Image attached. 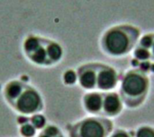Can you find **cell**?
<instances>
[{
	"label": "cell",
	"mask_w": 154,
	"mask_h": 137,
	"mask_svg": "<svg viewBox=\"0 0 154 137\" xmlns=\"http://www.w3.org/2000/svg\"><path fill=\"white\" fill-rule=\"evenodd\" d=\"M142 36V30L129 22L109 26L101 34L99 47L107 57L119 58L127 56L136 47Z\"/></svg>",
	"instance_id": "1"
},
{
	"label": "cell",
	"mask_w": 154,
	"mask_h": 137,
	"mask_svg": "<svg viewBox=\"0 0 154 137\" xmlns=\"http://www.w3.org/2000/svg\"><path fill=\"white\" fill-rule=\"evenodd\" d=\"M62 81L66 85H73L78 82L77 72L73 69L66 70L62 74Z\"/></svg>",
	"instance_id": "14"
},
{
	"label": "cell",
	"mask_w": 154,
	"mask_h": 137,
	"mask_svg": "<svg viewBox=\"0 0 154 137\" xmlns=\"http://www.w3.org/2000/svg\"><path fill=\"white\" fill-rule=\"evenodd\" d=\"M148 51L151 54V57L154 59V32H152V44H151Z\"/></svg>",
	"instance_id": "17"
},
{
	"label": "cell",
	"mask_w": 154,
	"mask_h": 137,
	"mask_svg": "<svg viewBox=\"0 0 154 137\" xmlns=\"http://www.w3.org/2000/svg\"><path fill=\"white\" fill-rule=\"evenodd\" d=\"M113 122L105 118H86L68 128L69 137H109Z\"/></svg>",
	"instance_id": "4"
},
{
	"label": "cell",
	"mask_w": 154,
	"mask_h": 137,
	"mask_svg": "<svg viewBox=\"0 0 154 137\" xmlns=\"http://www.w3.org/2000/svg\"><path fill=\"white\" fill-rule=\"evenodd\" d=\"M99 64V62H90L83 64L77 68L78 83L83 89H97V76Z\"/></svg>",
	"instance_id": "6"
},
{
	"label": "cell",
	"mask_w": 154,
	"mask_h": 137,
	"mask_svg": "<svg viewBox=\"0 0 154 137\" xmlns=\"http://www.w3.org/2000/svg\"><path fill=\"white\" fill-rule=\"evenodd\" d=\"M37 137H64L62 131L55 125H47Z\"/></svg>",
	"instance_id": "11"
},
{
	"label": "cell",
	"mask_w": 154,
	"mask_h": 137,
	"mask_svg": "<svg viewBox=\"0 0 154 137\" xmlns=\"http://www.w3.org/2000/svg\"><path fill=\"white\" fill-rule=\"evenodd\" d=\"M104 92H88L83 96L82 104L85 110L93 115H101Z\"/></svg>",
	"instance_id": "9"
},
{
	"label": "cell",
	"mask_w": 154,
	"mask_h": 137,
	"mask_svg": "<svg viewBox=\"0 0 154 137\" xmlns=\"http://www.w3.org/2000/svg\"><path fill=\"white\" fill-rule=\"evenodd\" d=\"M29 122L36 130H42L47 126L46 118L42 114H35L29 118Z\"/></svg>",
	"instance_id": "12"
},
{
	"label": "cell",
	"mask_w": 154,
	"mask_h": 137,
	"mask_svg": "<svg viewBox=\"0 0 154 137\" xmlns=\"http://www.w3.org/2000/svg\"><path fill=\"white\" fill-rule=\"evenodd\" d=\"M9 106L22 116H32L42 111L44 102L39 91L25 83L19 96Z\"/></svg>",
	"instance_id": "5"
},
{
	"label": "cell",
	"mask_w": 154,
	"mask_h": 137,
	"mask_svg": "<svg viewBox=\"0 0 154 137\" xmlns=\"http://www.w3.org/2000/svg\"><path fill=\"white\" fill-rule=\"evenodd\" d=\"M123 101L120 96L116 92H104L103 107L101 116L116 117L122 111Z\"/></svg>",
	"instance_id": "8"
},
{
	"label": "cell",
	"mask_w": 154,
	"mask_h": 137,
	"mask_svg": "<svg viewBox=\"0 0 154 137\" xmlns=\"http://www.w3.org/2000/svg\"><path fill=\"white\" fill-rule=\"evenodd\" d=\"M118 82V74L116 70L106 64L100 63L97 76V89L101 91H109L114 89Z\"/></svg>",
	"instance_id": "7"
},
{
	"label": "cell",
	"mask_w": 154,
	"mask_h": 137,
	"mask_svg": "<svg viewBox=\"0 0 154 137\" xmlns=\"http://www.w3.org/2000/svg\"><path fill=\"white\" fill-rule=\"evenodd\" d=\"M136 137H154V128L152 127H142L138 129Z\"/></svg>",
	"instance_id": "15"
},
{
	"label": "cell",
	"mask_w": 154,
	"mask_h": 137,
	"mask_svg": "<svg viewBox=\"0 0 154 137\" xmlns=\"http://www.w3.org/2000/svg\"><path fill=\"white\" fill-rule=\"evenodd\" d=\"M26 83L23 82L22 80L13 79L7 82L4 87V98L7 104H11L21 93Z\"/></svg>",
	"instance_id": "10"
},
{
	"label": "cell",
	"mask_w": 154,
	"mask_h": 137,
	"mask_svg": "<svg viewBox=\"0 0 154 137\" xmlns=\"http://www.w3.org/2000/svg\"><path fill=\"white\" fill-rule=\"evenodd\" d=\"M110 137H131L124 130H117L113 135H111Z\"/></svg>",
	"instance_id": "16"
},
{
	"label": "cell",
	"mask_w": 154,
	"mask_h": 137,
	"mask_svg": "<svg viewBox=\"0 0 154 137\" xmlns=\"http://www.w3.org/2000/svg\"><path fill=\"white\" fill-rule=\"evenodd\" d=\"M36 129L31 125L29 120L22 125L19 127V133L23 137H33L36 135Z\"/></svg>",
	"instance_id": "13"
},
{
	"label": "cell",
	"mask_w": 154,
	"mask_h": 137,
	"mask_svg": "<svg viewBox=\"0 0 154 137\" xmlns=\"http://www.w3.org/2000/svg\"><path fill=\"white\" fill-rule=\"evenodd\" d=\"M22 52L31 64L40 67L54 66L64 57L63 47L59 41L37 33H29L24 37Z\"/></svg>",
	"instance_id": "2"
},
{
	"label": "cell",
	"mask_w": 154,
	"mask_h": 137,
	"mask_svg": "<svg viewBox=\"0 0 154 137\" xmlns=\"http://www.w3.org/2000/svg\"><path fill=\"white\" fill-rule=\"evenodd\" d=\"M150 88V80L140 69L129 70L122 80L120 98L129 108H137L144 101Z\"/></svg>",
	"instance_id": "3"
}]
</instances>
